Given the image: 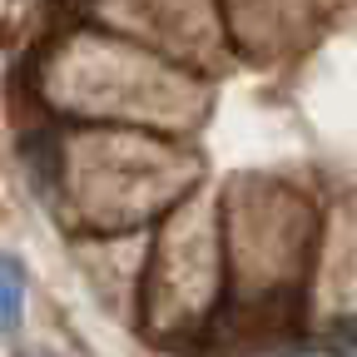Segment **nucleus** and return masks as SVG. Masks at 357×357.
Wrapping results in <instances>:
<instances>
[{"label":"nucleus","instance_id":"f03ea898","mask_svg":"<svg viewBox=\"0 0 357 357\" xmlns=\"http://www.w3.org/2000/svg\"><path fill=\"white\" fill-rule=\"evenodd\" d=\"M20 303H25V288H20V268L0 253V328H15L20 323Z\"/></svg>","mask_w":357,"mask_h":357},{"label":"nucleus","instance_id":"f257e3e1","mask_svg":"<svg viewBox=\"0 0 357 357\" xmlns=\"http://www.w3.org/2000/svg\"><path fill=\"white\" fill-rule=\"evenodd\" d=\"M20 154H25V169L35 174V184L55 189V178H60V139L50 129H30L20 139Z\"/></svg>","mask_w":357,"mask_h":357}]
</instances>
